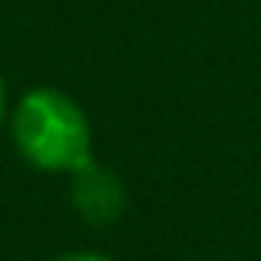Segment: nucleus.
I'll return each instance as SVG.
<instances>
[{
    "instance_id": "obj_1",
    "label": "nucleus",
    "mask_w": 261,
    "mask_h": 261,
    "mask_svg": "<svg viewBox=\"0 0 261 261\" xmlns=\"http://www.w3.org/2000/svg\"><path fill=\"white\" fill-rule=\"evenodd\" d=\"M10 139L17 155L37 172L76 175L93 166V122L70 93L57 86H33L10 106Z\"/></svg>"
},
{
    "instance_id": "obj_2",
    "label": "nucleus",
    "mask_w": 261,
    "mask_h": 261,
    "mask_svg": "<svg viewBox=\"0 0 261 261\" xmlns=\"http://www.w3.org/2000/svg\"><path fill=\"white\" fill-rule=\"evenodd\" d=\"M70 198L80 218H86L89 225H109L126 212V185L119 182V175L102 169L99 162L80 169L76 175H70Z\"/></svg>"
},
{
    "instance_id": "obj_3",
    "label": "nucleus",
    "mask_w": 261,
    "mask_h": 261,
    "mask_svg": "<svg viewBox=\"0 0 261 261\" xmlns=\"http://www.w3.org/2000/svg\"><path fill=\"white\" fill-rule=\"evenodd\" d=\"M53 261H116L106 251H93V248H80V251H66V255L53 258Z\"/></svg>"
},
{
    "instance_id": "obj_4",
    "label": "nucleus",
    "mask_w": 261,
    "mask_h": 261,
    "mask_svg": "<svg viewBox=\"0 0 261 261\" xmlns=\"http://www.w3.org/2000/svg\"><path fill=\"white\" fill-rule=\"evenodd\" d=\"M10 96H7V83H4V76H0V129L7 126V119H10Z\"/></svg>"
}]
</instances>
